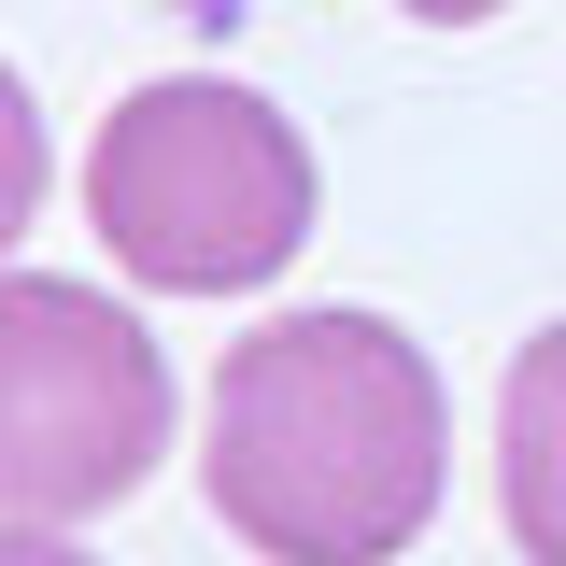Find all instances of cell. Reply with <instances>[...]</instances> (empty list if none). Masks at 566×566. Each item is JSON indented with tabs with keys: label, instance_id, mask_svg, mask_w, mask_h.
Here are the masks:
<instances>
[{
	"label": "cell",
	"instance_id": "obj_6",
	"mask_svg": "<svg viewBox=\"0 0 566 566\" xmlns=\"http://www.w3.org/2000/svg\"><path fill=\"white\" fill-rule=\"evenodd\" d=\"M0 566H99V553H71V524H0Z\"/></svg>",
	"mask_w": 566,
	"mask_h": 566
},
{
	"label": "cell",
	"instance_id": "obj_1",
	"mask_svg": "<svg viewBox=\"0 0 566 566\" xmlns=\"http://www.w3.org/2000/svg\"><path fill=\"white\" fill-rule=\"evenodd\" d=\"M199 482L270 566H397L453 482V397L382 312H270L212 368Z\"/></svg>",
	"mask_w": 566,
	"mask_h": 566
},
{
	"label": "cell",
	"instance_id": "obj_3",
	"mask_svg": "<svg viewBox=\"0 0 566 566\" xmlns=\"http://www.w3.org/2000/svg\"><path fill=\"white\" fill-rule=\"evenodd\" d=\"M170 354L128 297L57 270H0V524H85L156 482Z\"/></svg>",
	"mask_w": 566,
	"mask_h": 566
},
{
	"label": "cell",
	"instance_id": "obj_4",
	"mask_svg": "<svg viewBox=\"0 0 566 566\" xmlns=\"http://www.w3.org/2000/svg\"><path fill=\"white\" fill-rule=\"evenodd\" d=\"M495 510L524 566H566V326H538L495 382Z\"/></svg>",
	"mask_w": 566,
	"mask_h": 566
},
{
	"label": "cell",
	"instance_id": "obj_7",
	"mask_svg": "<svg viewBox=\"0 0 566 566\" xmlns=\"http://www.w3.org/2000/svg\"><path fill=\"white\" fill-rule=\"evenodd\" d=\"M397 14H424V29H482L495 0H397Z\"/></svg>",
	"mask_w": 566,
	"mask_h": 566
},
{
	"label": "cell",
	"instance_id": "obj_5",
	"mask_svg": "<svg viewBox=\"0 0 566 566\" xmlns=\"http://www.w3.org/2000/svg\"><path fill=\"white\" fill-rule=\"evenodd\" d=\"M43 185H57V142H43V99L0 71V255L43 227Z\"/></svg>",
	"mask_w": 566,
	"mask_h": 566
},
{
	"label": "cell",
	"instance_id": "obj_2",
	"mask_svg": "<svg viewBox=\"0 0 566 566\" xmlns=\"http://www.w3.org/2000/svg\"><path fill=\"white\" fill-rule=\"evenodd\" d=\"M85 227L156 297H255L312 241V142L227 71L128 85L85 142Z\"/></svg>",
	"mask_w": 566,
	"mask_h": 566
}]
</instances>
